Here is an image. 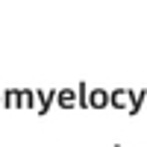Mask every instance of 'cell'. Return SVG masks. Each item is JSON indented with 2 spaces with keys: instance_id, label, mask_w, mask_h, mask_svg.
<instances>
[{
  "instance_id": "7a4b0ae2",
  "label": "cell",
  "mask_w": 147,
  "mask_h": 147,
  "mask_svg": "<svg viewBox=\"0 0 147 147\" xmlns=\"http://www.w3.org/2000/svg\"><path fill=\"white\" fill-rule=\"evenodd\" d=\"M112 103H115V106H127V103H129V94H127V91H115V94H112Z\"/></svg>"
},
{
  "instance_id": "3957f363",
  "label": "cell",
  "mask_w": 147,
  "mask_h": 147,
  "mask_svg": "<svg viewBox=\"0 0 147 147\" xmlns=\"http://www.w3.org/2000/svg\"><path fill=\"white\" fill-rule=\"evenodd\" d=\"M74 100H77L74 91H62V94H59V103H62V106H74Z\"/></svg>"
},
{
  "instance_id": "6da1fadb",
  "label": "cell",
  "mask_w": 147,
  "mask_h": 147,
  "mask_svg": "<svg viewBox=\"0 0 147 147\" xmlns=\"http://www.w3.org/2000/svg\"><path fill=\"white\" fill-rule=\"evenodd\" d=\"M88 103L100 109V106H106V103H109V97H106V91H100V88H97V91H91V97H88Z\"/></svg>"
}]
</instances>
